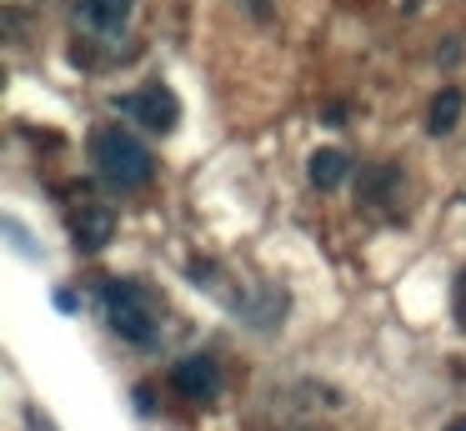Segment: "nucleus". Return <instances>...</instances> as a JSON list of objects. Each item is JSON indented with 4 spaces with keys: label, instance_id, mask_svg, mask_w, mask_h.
Segmentation results:
<instances>
[{
    "label": "nucleus",
    "instance_id": "6",
    "mask_svg": "<svg viewBox=\"0 0 466 431\" xmlns=\"http://www.w3.org/2000/svg\"><path fill=\"white\" fill-rule=\"evenodd\" d=\"M401 196V170L396 166H366L361 176H356V200L361 206H381V200Z\"/></svg>",
    "mask_w": 466,
    "mask_h": 431
},
{
    "label": "nucleus",
    "instance_id": "12",
    "mask_svg": "<svg viewBox=\"0 0 466 431\" xmlns=\"http://www.w3.org/2000/svg\"><path fill=\"white\" fill-rule=\"evenodd\" d=\"M451 431H466V416H461V421H451Z\"/></svg>",
    "mask_w": 466,
    "mask_h": 431
},
{
    "label": "nucleus",
    "instance_id": "11",
    "mask_svg": "<svg viewBox=\"0 0 466 431\" xmlns=\"http://www.w3.org/2000/svg\"><path fill=\"white\" fill-rule=\"evenodd\" d=\"M241 5H251V15H271V0H241Z\"/></svg>",
    "mask_w": 466,
    "mask_h": 431
},
{
    "label": "nucleus",
    "instance_id": "9",
    "mask_svg": "<svg viewBox=\"0 0 466 431\" xmlns=\"http://www.w3.org/2000/svg\"><path fill=\"white\" fill-rule=\"evenodd\" d=\"M461 106H466V100H461V90H456V86L441 90V96L431 100V120H426V126H431V136H446V130L461 120Z\"/></svg>",
    "mask_w": 466,
    "mask_h": 431
},
{
    "label": "nucleus",
    "instance_id": "5",
    "mask_svg": "<svg viewBox=\"0 0 466 431\" xmlns=\"http://www.w3.org/2000/svg\"><path fill=\"white\" fill-rule=\"evenodd\" d=\"M71 231H76V251H106V241L116 236V216L106 206H86L71 221Z\"/></svg>",
    "mask_w": 466,
    "mask_h": 431
},
{
    "label": "nucleus",
    "instance_id": "2",
    "mask_svg": "<svg viewBox=\"0 0 466 431\" xmlns=\"http://www.w3.org/2000/svg\"><path fill=\"white\" fill-rule=\"evenodd\" d=\"M101 311L111 321V331H121L136 346H151L156 341V296L141 286V281H106L101 286Z\"/></svg>",
    "mask_w": 466,
    "mask_h": 431
},
{
    "label": "nucleus",
    "instance_id": "3",
    "mask_svg": "<svg viewBox=\"0 0 466 431\" xmlns=\"http://www.w3.org/2000/svg\"><path fill=\"white\" fill-rule=\"evenodd\" d=\"M116 106L126 110V116H136L146 130H176V116H181V106H176V96L171 90H161V86H151V90H141V96H126V100H116Z\"/></svg>",
    "mask_w": 466,
    "mask_h": 431
},
{
    "label": "nucleus",
    "instance_id": "8",
    "mask_svg": "<svg viewBox=\"0 0 466 431\" xmlns=\"http://www.w3.org/2000/svg\"><path fill=\"white\" fill-rule=\"evenodd\" d=\"M306 176H311V186H321V190H331V186H341L346 180V156L341 150H311V160H306Z\"/></svg>",
    "mask_w": 466,
    "mask_h": 431
},
{
    "label": "nucleus",
    "instance_id": "7",
    "mask_svg": "<svg viewBox=\"0 0 466 431\" xmlns=\"http://www.w3.org/2000/svg\"><path fill=\"white\" fill-rule=\"evenodd\" d=\"M76 15H81V26L101 30V36H116V30L131 20V0H81Z\"/></svg>",
    "mask_w": 466,
    "mask_h": 431
},
{
    "label": "nucleus",
    "instance_id": "10",
    "mask_svg": "<svg viewBox=\"0 0 466 431\" xmlns=\"http://www.w3.org/2000/svg\"><path fill=\"white\" fill-rule=\"evenodd\" d=\"M456 316H461V326H466V271L456 276Z\"/></svg>",
    "mask_w": 466,
    "mask_h": 431
},
{
    "label": "nucleus",
    "instance_id": "1",
    "mask_svg": "<svg viewBox=\"0 0 466 431\" xmlns=\"http://www.w3.org/2000/svg\"><path fill=\"white\" fill-rule=\"evenodd\" d=\"M91 160H96V170H101V176L111 180V186H121V190L146 186V180L156 176L151 150H146L136 136H126L121 126L96 130V136H91Z\"/></svg>",
    "mask_w": 466,
    "mask_h": 431
},
{
    "label": "nucleus",
    "instance_id": "4",
    "mask_svg": "<svg viewBox=\"0 0 466 431\" xmlns=\"http://www.w3.org/2000/svg\"><path fill=\"white\" fill-rule=\"evenodd\" d=\"M171 381H176V391H181V396H191V401H216V396H221V366H216L211 356L176 361Z\"/></svg>",
    "mask_w": 466,
    "mask_h": 431
}]
</instances>
